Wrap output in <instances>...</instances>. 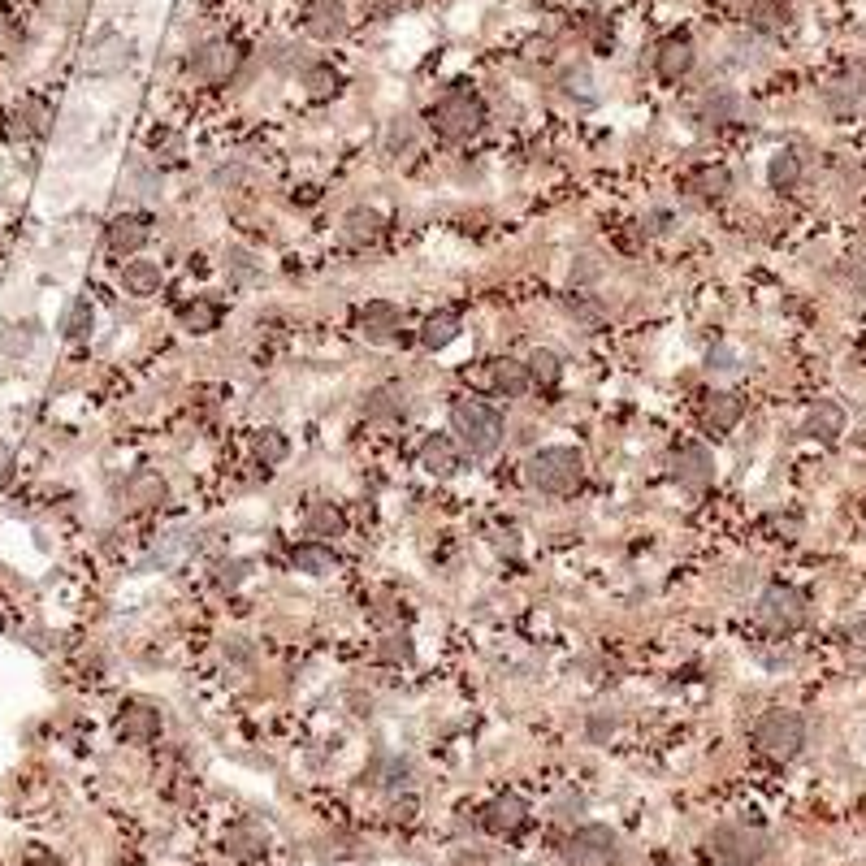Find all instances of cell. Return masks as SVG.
<instances>
[{
	"label": "cell",
	"mask_w": 866,
	"mask_h": 866,
	"mask_svg": "<svg viewBox=\"0 0 866 866\" xmlns=\"http://www.w3.org/2000/svg\"><path fill=\"white\" fill-rule=\"evenodd\" d=\"M845 637L854 641V646H866V620H858V624H849L845 628Z\"/></svg>",
	"instance_id": "f907efd6"
},
{
	"label": "cell",
	"mask_w": 866,
	"mask_h": 866,
	"mask_svg": "<svg viewBox=\"0 0 866 866\" xmlns=\"http://www.w3.org/2000/svg\"><path fill=\"white\" fill-rule=\"evenodd\" d=\"M130 52H135V44H130L126 35L100 31L96 39H91V48H87V74H96V78L122 74L126 65H130Z\"/></svg>",
	"instance_id": "9c48e42d"
},
{
	"label": "cell",
	"mask_w": 866,
	"mask_h": 866,
	"mask_svg": "<svg viewBox=\"0 0 866 866\" xmlns=\"http://www.w3.org/2000/svg\"><path fill=\"white\" fill-rule=\"evenodd\" d=\"M823 100H828V109H832L836 117H845V113H854V109H858L862 87H854V83H832L828 91H823Z\"/></svg>",
	"instance_id": "8d00e7d4"
},
{
	"label": "cell",
	"mask_w": 866,
	"mask_h": 866,
	"mask_svg": "<svg viewBox=\"0 0 866 866\" xmlns=\"http://www.w3.org/2000/svg\"><path fill=\"white\" fill-rule=\"evenodd\" d=\"M304 87L312 91V96H334L338 91V70L330 61H308L304 65Z\"/></svg>",
	"instance_id": "836d02e7"
},
{
	"label": "cell",
	"mask_w": 866,
	"mask_h": 866,
	"mask_svg": "<svg viewBox=\"0 0 866 866\" xmlns=\"http://www.w3.org/2000/svg\"><path fill=\"white\" fill-rule=\"evenodd\" d=\"M221 325V304L217 299H191L187 308H182V330L187 334H213Z\"/></svg>",
	"instance_id": "83f0119b"
},
{
	"label": "cell",
	"mask_w": 866,
	"mask_h": 866,
	"mask_svg": "<svg viewBox=\"0 0 866 866\" xmlns=\"http://www.w3.org/2000/svg\"><path fill=\"white\" fill-rule=\"evenodd\" d=\"M247 568H252V563H243V559H221L217 568H213V581L221 589H234V585L247 581Z\"/></svg>",
	"instance_id": "7bdbcfd3"
},
{
	"label": "cell",
	"mask_w": 866,
	"mask_h": 866,
	"mask_svg": "<svg viewBox=\"0 0 866 866\" xmlns=\"http://www.w3.org/2000/svg\"><path fill=\"white\" fill-rule=\"evenodd\" d=\"M524 369H529V382H533V386L550 390V386H559V377H563V360H559V351L537 347L533 356L524 360Z\"/></svg>",
	"instance_id": "d4e9b609"
},
{
	"label": "cell",
	"mask_w": 866,
	"mask_h": 866,
	"mask_svg": "<svg viewBox=\"0 0 866 866\" xmlns=\"http://www.w3.org/2000/svg\"><path fill=\"white\" fill-rule=\"evenodd\" d=\"M754 745L767 758L784 763V758H793L806 745V719L797 715V711H789V706H776V711H767L754 724Z\"/></svg>",
	"instance_id": "5b68a950"
},
{
	"label": "cell",
	"mask_w": 866,
	"mask_h": 866,
	"mask_svg": "<svg viewBox=\"0 0 866 866\" xmlns=\"http://www.w3.org/2000/svg\"><path fill=\"white\" fill-rule=\"evenodd\" d=\"M226 650H230V659H239V663L252 659V646H247V637H230V646H226Z\"/></svg>",
	"instance_id": "681fc988"
},
{
	"label": "cell",
	"mask_w": 866,
	"mask_h": 866,
	"mask_svg": "<svg viewBox=\"0 0 866 866\" xmlns=\"http://www.w3.org/2000/svg\"><path fill=\"white\" fill-rule=\"evenodd\" d=\"M356 334L364 343H390V338H399V308L382 304V299L364 304L360 317H356Z\"/></svg>",
	"instance_id": "7c38bea8"
},
{
	"label": "cell",
	"mask_w": 866,
	"mask_h": 866,
	"mask_svg": "<svg viewBox=\"0 0 866 866\" xmlns=\"http://www.w3.org/2000/svg\"><path fill=\"white\" fill-rule=\"evenodd\" d=\"M269 845V832L260 828V823H234V828H226V836H221V849H226L230 858H256L265 854Z\"/></svg>",
	"instance_id": "ac0fdd59"
},
{
	"label": "cell",
	"mask_w": 866,
	"mask_h": 866,
	"mask_svg": "<svg viewBox=\"0 0 866 866\" xmlns=\"http://www.w3.org/2000/svg\"><path fill=\"white\" fill-rule=\"evenodd\" d=\"M490 386H494V395H503V399H520L533 382H529V369H524L520 360L503 356V360H494V369H490Z\"/></svg>",
	"instance_id": "ffe728a7"
},
{
	"label": "cell",
	"mask_w": 866,
	"mask_h": 866,
	"mask_svg": "<svg viewBox=\"0 0 866 866\" xmlns=\"http://www.w3.org/2000/svg\"><path fill=\"white\" fill-rule=\"evenodd\" d=\"M741 356L732 347H711L706 351V373H737L741 364H737Z\"/></svg>",
	"instance_id": "f6af8a7d"
},
{
	"label": "cell",
	"mask_w": 866,
	"mask_h": 866,
	"mask_svg": "<svg viewBox=\"0 0 866 866\" xmlns=\"http://www.w3.org/2000/svg\"><path fill=\"white\" fill-rule=\"evenodd\" d=\"M377 234H382V217L373 213V208H351V213L343 217V239L347 243H373Z\"/></svg>",
	"instance_id": "f546056e"
},
{
	"label": "cell",
	"mask_w": 866,
	"mask_h": 866,
	"mask_svg": "<svg viewBox=\"0 0 866 866\" xmlns=\"http://www.w3.org/2000/svg\"><path fill=\"white\" fill-rule=\"evenodd\" d=\"M810 620V598L793 585H771L763 598H758V624L767 628L771 637H793L802 633Z\"/></svg>",
	"instance_id": "277c9868"
},
{
	"label": "cell",
	"mask_w": 866,
	"mask_h": 866,
	"mask_svg": "<svg viewBox=\"0 0 866 866\" xmlns=\"http://www.w3.org/2000/svg\"><path fill=\"white\" fill-rule=\"evenodd\" d=\"M304 529H308V537H317V542H325V537H343V516H338V507H330V503H312L308 516H304Z\"/></svg>",
	"instance_id": "4dcf8cb0"
},
{
	"label": "cell",
	"mask_w": 866,
	"mask_h": 866,
	"mask_svg": "<svg viewBox=\"0 0 866 866\" xmlns=\"http://www.w3.org/2000/svg\"><path fill=\"white\" fill-rule=\"evenodd\" d=\"M148 221H143L139 213H122L109 221V230H104V247H109L113 256H135L143 243H148Z\"/></svg>",
	"instance_id": "5bb4252c"
},
{
	"label": "cell",
	"mask_w": 866,
	"mask_h": 866,
	"mask_svg": "<svg viewBox=\"0 0 866 866\" xmlns=\"http://www.w3.org/2000/svg\"><path fill=\"white\" fill-rule=\"evenodd\" d=\"M451 433H455V446H464L468 455L490 459L498 446H503L507 425H503V416H498L490 403L464 399V403H455V408H451Z\"/></svg>",
	"instance_id": "7a4b0ae2"
},
{
	"label": "cell",
	"mask_w": 866,
	"mask_h": 866,
	"mask_svg": "<svg viewBox=\"0 0 866 866\" xmlns=\"http://www.w3.org/2000/svg\"><path fill=\"white\" fill-rule=\"evenodd\" d=\"M745 416V403L732 395V390H706L698 403V421L706 433H732Z\"/></svg>",
	"instance_id": "8fae6325"
},
{
	"label": "cell",
	"mask_w": 866,
	"mask_h": 866,
	"mask_svg": "<svg viewBox=\"0 0 866 866\" xmlns=\"http://www.w3.org/2000/svg\"><path fill=\"white\" fill-rule=\"evenodd\" d=\"M732 187V174L728 169H702L698 178H693V195H698V200H719V195H724Z\"/></svg>",
	"instance_id": "d590c367"
},
{
	"label": "cell",
	"mask_w": 866,
	"mask_h": 866,
	"mask_svg": "<svg viewBox=\"0 0 866 866\" xmlns=\"http://www.w3.org/2000/svg\"><path fill=\"white\" fill-rule=\"evenodd\" d=\"M711 854L724 866H758L767 858V836L745 823H724L711 832Z\"/></svg>",
	"instance_id": "8992f818"
},
{
	"label": "cell",
	"mask_w": 866,
	"mask_h": 866,
	"mask_svg": "<svg viewBox=\"0 0 866 866\" xmlns=\"http://www.w3.org/2000/svg\"><path fill=\"white\" fill-rule=\"evenodd\" d=\"M421 459H425L429 472H438V477H451V472L459 468V455H455L451 438H429L425 451H421Z\"/></svg>",
	"instance_id": "d6a6232c"
},
{
	"label": "cell",
	"mask_w": 866,
	"mask_h": 866,
	"mask_svg": "<svg viewBox=\"0 0 866 866\" xmlns=\"http://www.w3.org/2000/svg\"><path fill=\"white\" fill-rule=\"evenodd\" d=\"M806 433L810 438H819V442H836L845 433V408L841 403H832V399L815 403L810 416H806Z\"/></svg>",
	"instance_id": "d6986e66"
},
{
	"label": "cell",
	"mask_w": 866,
	"mask_h": 866,
	"mask_svg": "<svg viewBox=\"0 0 866 866\" xmlns=\"http://www.w3.org/2000/svg\"><path fill=\"white\" fill-rule=\"evenodd\" d=\"M239 61H243V52L234 48L230 39H213V44L195 48V57H191L187 70H191L195 78H200V83L221 87V83H230V78H234V70H239Z\"/></svg>",
	"instance_id": "ba28073f"
},
{
	"label": "cell",
	"mask_w": 866,
	"mask_h": 866,
	"mask_svg": "<svg viewBox=\"0 0 866 866\" xmlns=\"http://www.w3.org/2000/svg\"><path fill=\"white\" fill-rule=\"evenodd\" d=\"M594 74L585 70V65H572L568 74H563V91H568V96H576V100H594Z\"/></svg>",
	"instance_id": "ee69618b"
},
{
	"label": "cell",
	"mask_w": 866,
	"mask_h": 866,
	"mask_svg": "<svg viewBox=\"0 0 866 866\" xmlns=\"http://www.w3.org/2000/svg\"><path fill=\"white\" fill-rule=\"evenodd\" d=\"M425 347L429 351H442V347H451L455 338H459V317L455 312H438V317H429L425 321Z\"/></svg>",
	"instance_id": "1f68e13d"
},
{
	"label": "cell",
	"mask_w": 866,
	"mask_h": 866,
	"mask_svg": "<svg viewBox=\"0 0 866 866\" xmlns=\"http://www.w3.org/2000/svg\"><path fill=\"white\" fill-rule=\"evenodd\" d=\"M750 26L763 35H780L789 26V5L784 0H750Z\"/></svg>",
	"instance_id": "f1b7e54d"
},
{
	"label": "cell",
	"mask_w": 866,
	"mask_h": 866,
	"mask_svg": "<svg viewBox=\"0 0 866 866\" xmlns=\"http://www.w3.org/2000/svg\"><path fill=\"white\" fill-rule=\"evenodd\" d=\"M589 732H594V737H602V732H611V719H594V724H589Z\"/></svg>",
	"instance_id": "816d5d0a"
},
{
	"label": "cell",
	"mask_w": 866,
	"mask_h": 866,
	"mask_svg": "<svg viewBox=\"0 0 866 866\" xmlns=\"http://www.w3.org/2000/svg\"><path fill=\"white\" fill-rule=\"evenodd\" d=\"M702 117L711 126H737L745 117V100L737 91H711V96L702 100Z\"/></svg>",
	"instance_id": "7402d4cb"
},
{
	"label": "cell",
	"mask_w": 866,
	"mask_h": 866,
	"mask_svg": "<svg viewBox=\"0 0 866 866\" xmlns=\"http://www.w3.org/2000/svg\"><path fill=\"white\" fill-rule=\"evenodd\" d=\"M130 195H139V200H156V195H161V174H156L148 161L130 165Z\"/></svg>",
	"instance_id": "e575fe53"
},
{
	"label": "cell",
	"mask_w": 866,
	"mask_h": 866,
	"mask_svg": "<svg viewBox=\"0 0 866 866\" xmlns=\"http://www.w3.org/2000/svg\"><path fill=\"white\" fill-rule=\"evenodd\" d=\"M412 139H416V130H412L408 117H395V122L386 126V152L390 156H403V152L412 148Z\"/></svg>",
	"instance_id": "b9f144b4"
},
{
	"label": "cell",
	"mask_w": 866,
	"mask_h": 866,
	"mask_svg": "<svg viewBox=\"0 0 866 866\" xmlns=\"http://www.w3.org/2000/svg\"><path fill=\"white\" fill-rule=\"evenodd\" d=\"M654 70H659L663 83H676V78H685L693 70V44L689 35H667L659 39V48H654Z\"/></svg>",
	"instance_id": "4fadbf2b"
},
{
	"label": "cell",
	"mask_w": 866,
	"mask_h": 866,
	"mask_svg": "<svg viewBox=\"0 0 866 866\" xmlns=\"http://www.w3.org/2000/svg\"><path fill=\"white\" fill-rule=\"evenodd\" d=\"M161 278L165 273L156 260H126L122 265V286H126V295H135V299L161 291Z\"/></svg>",
	"instance_id": "44dd1931"
},
{
	"label": "cell",
	"mask_w": 866,
	"mask_h": 866,
	"mask_svg": "<svg viewBox=\"0 0 866 866\" xmlns=\"http://www.w3.org/2000/svg\"><path fill=\"white\" fill-rule=\"evenodd\" d=\"M403 0H360L364 18H390V13H399Z\"/></svg>",
	"instance_id": "7dc6e473"
},
{
	"label": "cell",
	"mask_w": 866,
	"mask_h": 866,
	"mask_svg": "<svg viewBox=\"0 0 866 866\" xmlns=\"http://www.w3.org/2000/svg\"><path fill=\"white\" fill-rule=\"evenodd\" d=\"M308 35L321 39V44H330V39H343L347 35V13L338 0H317V5L308 9Z\"/></svg>",
	"instance_id": "2e32d148"
},
{
	"label": "cell",
	"mask_w": 866,
	"mask_h": 866,
	"mask_svg": "<svg viewBox=\"0 0 866 866\" xmlns=\"http://www.w3.org/2000/svg\"><path fill=\"white\" fill-rule=\"evenodd\" d=\"M26 347H31V330H26V325H9V334H5V351H9V356H22Z\"/></svg>",
	"instance_id": "bcb514c9"
},
{
	"label": "cell",
	"mask_w": 866,
	"mask_h": 866,
	"mask_svg": "<svg viewBox=\"0 0 866 866\" xmlns=\"http://www.w3.org/2000/svg\"><path fill=\"white\" fill-rule=\"evenodd\" d=\"M135 490H139V507H148V503H156V498L165 494V485L156 481V477H143V481L135 485Z\"/></svg>",
	"instance_id": "c3c4849f"
},
{
	"label": "cell",
	"mask_w": 866,
	"mask_h": 866,
	"mask_svg": "<svg viewBox=\"0 0 866 866\" xmlns=\"http://www.w3.org/2000/svg\"><path fill=\"white\" fill-rule=\"evenodd\" d=\"M767 182L776 191H793L797 182H802V156H797L793 148H780L776 156H771V165H767Z\"/></svg>",
	"instance_id": "4316f807"
},
{
	"label": "cell",
	"mask_w": 866,
	"mask_h": 866,
	"mask_svg": "<svg viewBox=\"0 0 866 866\" xmlns=\"http://www.w3.org/2000/svg\"><path fill=\"white\" fill-rule=\"evenodd\" d=\"M408 412V395H403L399 386H377L369 399H364V416H373V421H395V416Z\"/></svg>",
	"instance_id": "603a6c76"
},
{
	"label": "cell",
	"mask_w": 866,
	"mask_h": 866,
	"mask_svg": "<svg viewBox=\"0 0 866 866\" xmlns=\"http://www.w3.org/2000/svg\"><path fill=\"white\" fill-rule=\"evenodd\" d=\"M0 459H5V451H0Z\"/></svg>",
	"instance_id": "f5cc1de1"
},
{
	"label": "cell",
	"mask_w": 866,
	"mask_h": 866,
	"mask_svg": "<svg viewBox=\"0 0 866 866\" xmlns=\"http://www.w3.org/2000/svg\"><path fill=\"white\" fill-rule=\"evenodd\" d=\"M377 659H386V663H408L412 659V637L403 633H386L382 641H377Z\"/></svg>",
	"instance_id": "f35d334b"
},
{
	"label": "cell",
	"mask_w": 866,
	"mask_h": 866,
	"mask_svg": "<svg viewBox=\"0 0 866 866\" xmlns=\"http://www.w3.org/2000/svg\"><path fill=\"white\" fill-rule=\"evenodd\" d=\"M429 126L438 130L442 139L464 143L485 126V100L477 91H446V96L429 109Z\"/></svg>",
	"instance_id": "3957f363"
},
{
	"label": "cell",
	"mask_w": 866,
	"mask_h": 866,
	"mask_svg": "<svg viewBox=\"0 0 866 866\" xmlns=\"http://www.w3.org/2000/svg\"><path fill=\"white\" fill-rule=\"evenodd\" d=\"M61 330H65V338H87V334H91V308H87V299H74L70 312H65V321H61Z\"/></svg>",
	"instance_id": "ab89813d"
},
{
	"label": "cell",
	"mask_w": 866,
	"mask_h": 866,
	"mask_svg": "<svg viewBox=\"0 0 866 866\" xmlns=\"http://www.w3.org/2000/svg\"><path fill=\"white\" fill-rule=\"evenodd\" d=\"M44 130H48L44 100H35V96L18 100V109H13V135H18V139H35V135H44Z\"/></svg>",
	"instance_id": "cb8c5ba5"
},
{
	"label": "cell",
	"mask_w": 866,
	"mask_h": 866,
	"mask_svg": "<svg viewBox=\"0 0 866 866\" xmlns=\"http://www.w3.org/2000/svg\"><path fill=\"white\" fill-rule=\"evenodd\" d=\"M291 563H295L299 572H308V576H325L338 559H334V550H330V546L312 537V542H304V546H295V550H291Z\"/></svg>",
	"instance_id": "484cf974"
},
{
	"label": "cell",
	"mask_w": 866,
	"mask_h": 866,
	"mask_svg": "<svg viewBox=\"0 0 866 866\" xmlns=\"http://www.w3.org/2000/svg\"><path fill=\"white\" fill-rule=\"evenodd\" d=\"M524 815H529V806H524L516 793H503V797H494V802L481 810V828L494 832V836H507V832L520 828Z\"/></svg>",
	"instance_id": "9a60e30c"
},
{
	"label": "cell",
	"mask_w": 866,
	"mask_h": 866,
	"mask_svg": "<svg viewBox=\"0 0 866 866\" xmlns=\"http://www.w3.org/2000/svg\"><path fill=\"white\" fill-rule=\"evenodd\" d=\"M524 481H529L537 494L563 498L585 481V455L572 451V446H542V451H533L524 459Z\"/></svg>",
	"instance_id": "6da1fadb"
},
{
	"label": "cell",
	"mask_w": 866,
	"mask_h": 866,
	"mask_svg": "<svg viewBox=\"0 0 866 866\" xmlns=\"http://www.w3.org/2000/svg\"><path fill=\"white\" fill-rule=\"evenodd\" d=\"M615 858H620V841L602 823L576 828L568 836V845H563V866H615Z\"/></svg>",
	"instance_id": "52a82bcc"
},
{
	"label": "cell",
	"mask_w": 866,
	"mask_h": 866,
	"mask_svg": "<svg viewBox=\"0 0 866 866\" xmlns=\"http://www.w3.org/2000/svg\"><path fill=\"white\" fill-rule=\"evenodd\" d=\"M672 477L685 485V490H706L715 481V459L702 442H685L672 451Z\"/></svg>",
	"instance_id": "30bf717a"
},
{
	"label": "cell",
	"mask_w": 866,
	"mask_h": 866,
	"mask_svg": "<svg viewBox=\"0 0 866 866\" xmlns=\"http://www.w3.org/2000/svg\"><path fill=\"white\" fill-rule=\"evenodd\" d=\"M156 732H161V715H156L152 706H130V711H122V719H117V737L126 745H148V741H156Z\"/></svg>",
	"instance_id": "e0dca14e"
},
{
	"label": "cell",
	"mask_w": 866,
	"mask_h": 866,
	"mask_svg": "<svg viewBox=\"0 0 866 866\" xmlns=\"http://www.w3.org/2000/svg\"><path fill=\"white\" fill-rule=\"evenodd\" d=\"M226 269L234 282H256L260 278V260L252 252H243V247H230L226 252Z\"/></svg>",
	"instance_id": "74e56055"
},
{
	"label": "cell",
	"mask_w": 866,
	"mask_h": 866,
	"mask_svg": "<svg viewBox=\"0 0 866 866\" xmlns=\"http://www.w3.org/2000/svg\"><path fill=\"white\" fill-rule=\"evenodd\" d=\"M256 459H260V464H282V459H286V438H282L278 429H265L256 438Z\"/></svg>",
	"instance_id": "60d3db41"
}]
</instances>
